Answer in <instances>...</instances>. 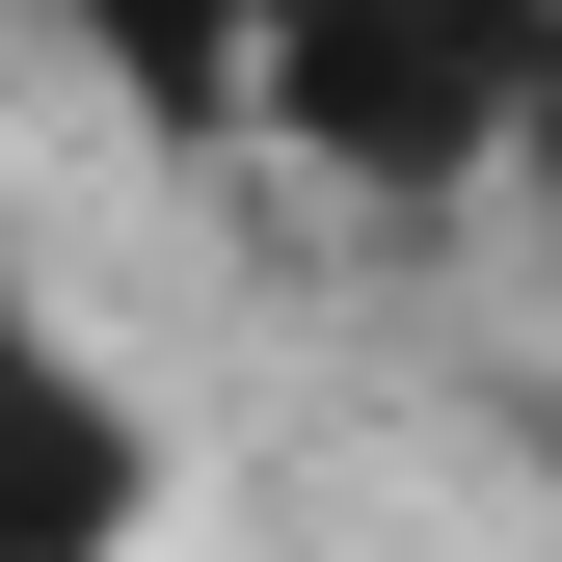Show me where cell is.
<instances>
[{
	"label": "cell",
	"mask_w": 562,
	"mask_h": 562,
	"mask_svg": "<svg viewBox=\"0 0 562 562\" xmlns=\"http://www.w3.org/2000/svg\"><path fill=\"white\" fill-rule=\"evenodd\" d=\"M134 134H241V0H27Z\"/></svg>",
	"instance_id": "3"
},
{
	"label": "cell",
	"mask_w": 562,
	"mask_h": 562,
	"mask_svg": "<svg viewBox=\"0 0 562 562\" xmlns=\"http://www.w3.org/2000/svg\"><path fill=\"white\" fill-rule=\"evenodd\" d=\"M509 188H536V215H562V81H536V134H509Z\"/></svg>",
	"instance_id": "4"
},
{
	"label": "cell",
	"mask_w": 562,
	"mask_h": 562,
	"mask_svg": "<svg viewBox=\"0 0 562 562\" xmlns=\"http://www.w3.org/2000/svg\"><path fill=\"white\" fill-rule=\"evenodd\" d=\"M134 536H161V429L54 295H0V562H134Z\"/></svg>",
	"instance_id": "2"
},
{
	"label": "cell",
	"mask_w": 562,
	"mask_h": 562,
	"mask_svg": "<svg viewBox=\"0 0 562 562\" xmlns=\"http://www.w3.org/2000/svg\"><path fill=\"white\" fill-rule=\"evenodd\" d=\"M536 81H562V0H241V134L322 161L348 215H456V188H509Z\"/></svg>",
	"instance_id": "1"
}]
</instances>
